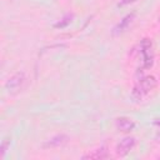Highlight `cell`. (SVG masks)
<instances>
[{
	"label": "cell",
	"instance_id": "9",
	"mask_svg": "<svg viewBox=\"0 0 160 160\" xmlns=\"http://www.w3.org/2000/svg\"><path fill=\"white\" fill-rule=\"evenodd\" d=\"M72 18H74V15H72V14H70V15H65L61 20H59L58 22H55V24H54V28H56V29H61V28L68 26V25L72 21Z\"/></svg>",
	"mask_w": 160,
	"mask_h": 160
},
{
	"label": "cell",
	"instance_id": "5",
	"mask_svg": "<svg viewBox=\"0 0 160 160\" xmlns=\"http://www.w3.org/2000/svg\"><path fill=\"white\" fill-rule=\"evenodd\" d=\"M115 125H116V129L122 132H129L135 128V122L130 118H126V116L118 118L115 121Z\"/></svg>",
	"mask_w": 160,
	"mask_h": 160
},
{
	"label": "cell",
	"instance_id": "4",
	"mask_svg": "<svg viewBox=\"0 0 160 160\" xmlns=\"http://www.w3.org/2000/svg\"><path fill=\"white\" fill-rule=\"evenodd\" d=\"M136 144V139L132 138V136H126L124 138L118 145H116V155L119 156H126L135 146Z\"/></svg>",
	"mask_w": 160,
	"mask_h": 160
},
{
	"label": "cell",
	"instance_id": "2",
	"mask_svg": "<svg viewBox=\"0 0 160 160\" xmlns=\"http://www.w3.org/2000/svg\"><path fill=\"white\" fill-rule=\"evenodd\" d=\"M139 51L141 54V68L150 69L154 62V51L150 39H142L139 44Z\"/></svg>",
	"mask_w": 160,
	"mask_h": 160
},
{
	"label": "cell",
	"instance_id": "7",
	"mask_svg": "<svg viewBox=\"0 0 160 160\" xmlns=\"http://www.w3.org/2000/svg\"><path fill=\"white\" fill-rule=\"evenodd\" d=\"M68 141H69V138L64 134H60V135H55L51 139H49L45 142V146L46 148H59V146L65 145Z\"/></svg>",
	"mask_w": 160,
	"mask_h": 160
},
{
	"label": "cell",
	"instance_id": "1",
	"mask_svg": "<svg viewBox=\"0 0 160 160\" xmlns=\"http://www.w3.org/2000/svg\"><path fill=\"white\" fill-rule=\"evenodd\" d=\"M156 84H158V80H156V78L152 76V75H149V76L142 78V79L132 88V90H131V92H130L131 99H132L134 101H136V102L141 101L145 95H148L152 89H155Z\"/></svg>",
	"mask_w": 160,
	"mask_h": 160
},
{
	"label": "cell",
	"instance_id": "11",
	"mask_svg": "<svg viewBox=\"0 0 160 160\" xmlns=\"http://www.w3.org/2000/svg\"><path fill=\"white\" fill-rule=\"evenodd\" d=\"M134 1H136V0H121L118 5L119 6H125V5H128V4H131V2H134Z\"/></svg>",
	"mask_w": 160,
	"mask_h": 160
},
{
	"label": "cell",
	"instance_id": "3",
	"mask_svg": "<svg viewBox=\"0 0 160 160\" xmlns=\"http://www.w3.org/2000/svg\"><path fill=\"white\" fill-rule=\"evenodd\" d=\"M26 82V76L22 71L15 72L12 76H10L8 79V81L5 82V90L10 94V95H15L18 92H20L24 88Z\"/></svg>",
	"mask_w": 160,
	"mask_h": 160
},
{
	"label": "cell",
	"instance_id": "10",
	"mask_svg": "<svg viewBox=\"0 0 160 160\" xmlns=\"http://www.w3.org/2000/svg\"><path fill=\"white\" fill-rule=\"evenodd\" d=\"M10 146V139L9 138H4V140L1 141V145H0V156L2 158L6 152V150L9 149Z\"/></svg>",
	"mask_w": 160,
	"mask_h": 160
},
{
	"label": "cell",
	"instance_id": "6",
	"mask_svg": "<svg viewBox=\"0 0 160 160\" xmlns=\"http://www.w3.org/2000/svg\"><path fill=\"white\" fill-rule=\"evenodd\" d=\"M134 18H135V14L134 12H131V14H128L126 16H124L122 18V20H120V22L112 29V34L114 35H116V34H120V32H122L130 24H131V21L134 20Z\"/></svg>",
	"mask_w": 160,
	"mask_h": 160
},
{
	"label": "cell",
	"instance_id": "8",
	"mask_svg": "<svg viewBox=\"0 0 160 160\" xmlns=\"http://www.w3.org/2000/svg\"><path fill=\"white\" fill-rule=\"evenodd\" d=\"M109 158V152H108V150H106V148H100V149H96V150H94L92 152H90V154H88V155H84L82 156V159H98V160H100V159H108Z\"/></svg>",
	"mask_w": 160,
	"mask_h": 160
}]
</instances>
